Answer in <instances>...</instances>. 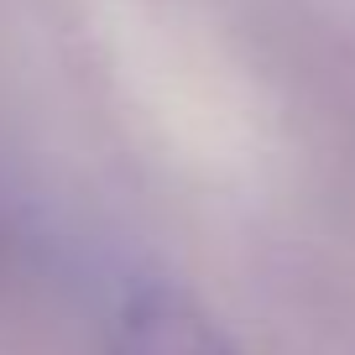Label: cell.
Listing matches in <instances>:
<instances>
[{
    "instance_id": "obj_1",
    "label": "cell",
    "mask_w": 355,
    "mask_h": 355,
    "mask_svg": "<svg viewBox=\"0 0 355 355\" xmlns=\"http://www.w3.org/2000/svg\"><path fill=\"white\" fill-rule=\"evenodd\" d=\"M110 355H241L235 340L167 282H141L121 298Z\"/></svg>"
}]
</instances>
